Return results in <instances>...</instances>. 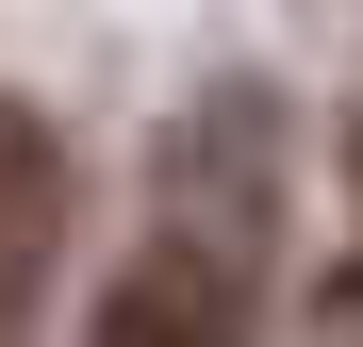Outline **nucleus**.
Wrapping results in <instances>:
<instances>
[{"mask_svg": "<svg viewBox=\"0 0 363 347\" xmlns=\"http://www.w3.org/2000/svg\"><path fill=\"white\" fill-rule=\"evenodd\" d=\"M99 347H248V281H231V248H149V265L99 298Z\"/></svg>", "mask_w": 363, "mask_h": 347, "instance_id": "nucleus-1", "label": "nucleus"}, {"mask_svg": "<svg viewBox=\"0 0 363 347\" xmlns=\"http://www.w3.org/2000/svg\"><path fill=\"white\" fill-rule=\"evenodd\" d=\"M50 248H67V149H50V116L0 99V347H17V314H33Z\"/></svg>", "mask_w": 363, "mask_h": 347, "instance_id": "nucleus-2", "label": "nucleus"}, {"mask_svg": "<svg viewBox=\"0 0 363 347\" xmlns=\"http://www.w3.org/2000/svg\"><path fill=\"white\" fill-rule=\"evenodd\" d=\"M330 331H363V265H347V281H330Z\"/></svg>", "mask_w": 363, "mask_h": 347, "instance_id": "nucleus-3", "label": "nucleus"}, {"mask_svg": "<svg viewBox=\"0 0 363 347\" xmlns=\"http://www.w3.org/2000/svg\"><path fill=\"white\" fill-rule=\"evenodd\" d=\"M347 165H363V149H347Z\"/></svg>", "mask_w": 363, "mask_h": 347, "instance_id": "nucleus-4", "label": "nucleus"}]
</instances>
